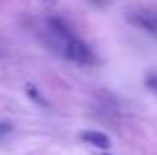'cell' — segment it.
Wrapping results in <instances>:
<instances>
[{"mask_svg":"<svg viewBox=\"0 0 157 155\" xmlns=\"http://www.w3.org/2000/svg\"><path fill=\"white\" fill-rule=\"evenodd\" d=\"M12 131V125L8 123V121H0V135H4V133H10Z\"/></svg>","mask_w":157,"mask_h":155,"instance_id":"7","label":"cell"},{"mask_svg":"<svg viewBox=\"0 0 157 155\" xmlns=\"http://www.w3.org/2000/svg\"><path fill=\"white\" fill-rule=\"evenodd\" d=\"M26 93H28V97H30V100H34L38 105H42V108H46V105H48V100H44V97H42V93L38 92V88H36V85L28 84L26 85Z\"/></svg>","mask_w":157,"mask_h":155,"instance_id":"5","label":"cell"},{"mask_svg":"<svg viewBox=\"0 0 157 155\" xmlns=\"http://www.w3.org/2000/svg\"><path fill=\"white\" fill-rule=\"evenodd\" d=\"M62 46H64V56L70 62L80 64V66H92V64L96 62L92 50H90V48L86 46V42H82L78 36L72 38V40H68V42H64Z\"/></svg>","mask_w":157,"mask_h":155,"instance_id":"1","label":"cell"},{"mask_svg":"<svg viewBox=\"0 0 157 155\" xmlns=\"http://www.w3.org/2000/svg\"><path fill=\"white\" fill-rule=\"evenodd\" d=\"M125 20H127V24H131V26L157 36V14L155 12L133 10V12H127L125 14Z\"/></svg>","mask_w":157,"mask_h":155,"instance_id":"2","label":"cell"},{"mask_svg":"<svg viewBox=\"0 0 157 155\" xmlns=\"http://www.w3.org/2000/svg\"><path fill=\"white\" fill-rule=\"evenodd\" d=\"M48 28L60 38L62 44L68 42V40H72V38H76V34L70 30V26L64 22V20H60V18H48Z\"/></svg>","mask_w":157,"mask_h":155,"instance_id":"4","label":"cell"},{"mask_svg":"<svg viewBox=\"0 0 157 155\" xmlns=\"http://www.w3.org/2000/svg\"><path fill=\"white\" fill-rule=\"evenodd\" d=\"M80 137H82V141H86V143H90V145H96V147H100V149H109L111 147V139L101 131H92V129H88V131H82Z\"/></svg>","mask_w":157,"mask_h":155,"instance_id":"3","label":"cell"},{"mask_svg":"<svg viewBox=\"0 0 157 155\" xmlns=\"http://www.w3.org/2000/svg\"><path fill=\"white\" fill-rule=\"evenodd\" d=\"M145 85H147V88H149L153 93H157V74H147Z\"/></svg>","mask_w":157,"mask_h":155,"instance_id":"6","label":"cell"}]
</instances>
